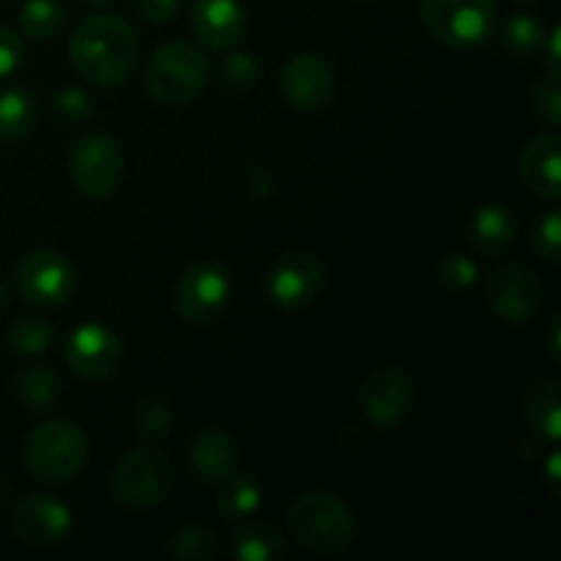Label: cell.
Instances as JSON below:
<instances>
[{"mask_svg": "<svg viewBox=\"0 0 561 561\" xmlns=\"http://www.w3.org/2000/svg\"><path fill=\"white\" fill-rule=\"evenodd\" d=\"M140 42L121 16L93 14L75 27L69 42L71 69L91 85H118L135 71Z\"/></svg>", "mask_w": 561, "mask_h": 561, "instance_id": "obj_1", "label": "cell"}, {"mask_svg": "<svg viewBox=\"0 0 561 561\" xmlns=\"http://www.w3.org/2000/svg\"><path fill=\"white\" fill-rule=\"evenodd\" d=\"M290 535L316 557H334L354 542L356 518L348 502L329 491H310L288 513Z\"/></svg>", "mask_w": 561, "mask_h": 561, "instance_id": "obj_2", "label": "cell"}, {"mask_svg": "<svg viewBox=\"0 0 561 561\" xmlns=\"http://www.w3.org/2000/svg\"><path fill=\"white\" fill-rule=\"evenodd\" d=\"M88 436L77 422L49 420L31 431L22 447V463L36 480L47 485L69 482L85 469L88 463Z\"/></svg>", "mask_w": 561, "mask_h": 561, "instance_id": "obj_3", "label": "cell"}, {"mask_svg": "<svg viewBox=\"0 0 561 561\" xmlns=\"http://www.w3.org/2000/svg\"><path fill=\"white\" fill-rule=\"evenodd\" d=\"M208 80V60L197 47L186 42L162 44L148 58L146 88L159 104L181 107L203 91Z\"/></svg>", "mask_w": 561, "mask_h": 561, "instance_id": "obj_4", "label": "cell"}, {"mask_svg": "<svg viewBox=\"0 0 561 561\" xmlns=\"http://www.w3.org/2000/svg\"><path fill=\"white\" fill-rule=\"evenodd\" d=\"M422 25L447 47H480L496 31V0H420Z\"/></svg>", "mask_w": 561, "mask_h": 561, "instance_id": "obj_5", "label": "cell"}, {"mask_svg": "<svg viewBox=\"0 0 561 561\" xmlns=\"http://www.w3.org/2000/svg\"><path fill=\"white\" fill-rule=\"evenodd\" d=\"M173 488V463L168 455L151 447H137L118 460L110 480L115 502L126 507H157Z\"/></svg>", "mask_w": 561, "mask_h": 561, "instance_id": "obj_6", "label": "cell"}, {"mask_svg": "<svg viewBox=\"0 0 561 561\" xmlns=\"http://www.w3.org/2000/svg\"><path fill=\"white\" fill-rule=\"evenodd\" d=\"M14 288L27 305L55 307L64 305L77 288L75 266L60 252H27L14 268Z\"/></svg>", "mask_w": 561, "mask_h": 561, "instance_id": "obj_7", "label": "cell"}, {"mask_svg": "<svg viewBox=\"0 0 561 561\" xmlns=\"http://www.w3.org/2000/svg\"><path fill=\"white\" fill-rule=\"evenodd\" d=\"M71 181L82 195L104 201L118 190L124 179V151L107 135L82 137L71 151Z\"/></svg>", "mask_w": 561, "mask_h": 561, "instance_id": "obj_8", "label": "cell"}, {"mask_svg": "<svg viewBox=\"0 0 561 561\" xmlns=\"http://www.w3.org/2000/svg\"><path fill=\"white\" fill-rule=\"evenodd\" d=\"M66 365L71 373L88 378V381H104L115 376L124 359V345L113 329L102 323H82L71 329V334L64 343Z\"/></svg>", "mask_w": 561, "mask_h": 561, "instance_id": "obj_9", "label": "cell"}, {"mask_svg": "<svg viewBox=\"0 0 561 561\" xmlns=\"http://www.w3.org/2000/svg\"><path fill=\"white\" fill-rule=\"evenodd\" d=\"M230 277L225 268L214 266V263H197V266L186 268L184 277L175 285V310L186 321H211L225 305L230 301Z\"/></svg>", "mask_w": 561, "mask_h": 561, "instance_id": "obj_10", "label": "cell"}, {"mask_svg": "<svg viewBox=\"0 0 561 561\" xmlns=\"http://www.w3.org/2000/svg\"><path fill=\"white\" fill-rule=\"evenodd\" d=\"M279 93L290 107L318 113L334 99V71L316 53H299L279 71Z\"/></svg>", "mask_w": 561, "mask_h": 561, "instance_id": "obj_11", "label": "cell"}, {"mask_svg": "<svg viewBox=\"0 0 561 561\" xmlns=\"http://www.w3.org/2000/svg\"><path fill=\"white\" fill-rule=\"evenodd\" d=\"M488 305L502 321L526 323L540 312L542 305V285L531 268L502 266L491 279H488Z\"/></svg>", "mask_w": 561, "mask_h": 561, "instance_id": "obj_12", "label": "cell"}, {"mask_svg": "<svg viewBox=\"0 0 561 561\" xmlns=\"http://www.w3.org/2000/svg\"><path fill=\"white\" fill-rule=\"evenodd\" d=\"M359 405L378 427H398L414 409V381L398 367H381L359 389Z\"/></svg>", "mask_w": 561, "mask_h": 561, "instance_id": "obj_13", "label": "cell"}, {"mask_svg": "<svg viewBox=\"0 0 561 561\" xmlns=\"http://www.w3.org/2000/svg\"><path fill=\"white\" fill-rule=\"evenodd\" d=\"M14 535L20 537L25 546L49 548L58 546L69 537L71 531V510L58 499L42 496V493H31L22 496L14 504Z\"/></svg>", "mask_w": 561, "mask_h": 561, "instance_id": "obj_14", "label": "cell"}, {"mask_svg": "<svg viewBox=\"0 0 561 561\" xmlns=\"http://www.w3.org/2000/svg\"><path fill=\"white\" fill-rule=\"evenodd\" d=\"M323 285V266L310 252H290L279 257L268 274V299L285 310L310 305Z\"/></svg>", "mask_w": 561, "mask_h": 561, "instance_id": "obj_15", "label": "cell"}, {"mask_svg": "<svg viewBox=\"0 0 561 561\" xmlns=\"http://www.w3.org/2000/svg\"><path fill=\"white\" fill-rule=\"evenodd\" d=\"M190 25L197 42L211 49H233L247 33V14L239 0H195Z\"/></svg>", "mask_w": 561, "mask_h": 561, "instance_id": "obj_16", "label": "cell"}, {"mask_svg": "<svg viewBox=\"0 0 561 561\" xmlns=\"http://www.w3.org/2000/svg\"><path fill=\"white\" fill-rule=\"evenodd\" d=\"M559 148L561 137L557 131H548V135H537L535 140L526 142V148L520 151V181H524L537 197H546V201H559L561 197Z\"/></svg>", "mask_w": 561, "mask_h": 561, "instance_id": "obj_17", "label": "cell"}, {"mask_svg": "<svg viewBox=\"0 0 561 561\" xmlns=\"http://www.w3.org/2000/svg\"><path fill=\"white\" fill-rule=\"evenodd\" d=\"M236 460H239V447L222 427H201L190 438L192 474L203 485H217L219 480H225L230 471H236Z\"/></svg>", "mask_w": 561, "mask_h": 561, "instance_id": "obj_18", "label": "cell"}, {"mask_svg": "<svg viewBox=\"0 0 561 561\" xmlns=\"http://www.w3.org/2000/svg\"><path fill=\"white\" fill-rule=\"evenodd\" d=\"M515 236H518V222L513 211L499 203L477 208L469 222V241L482 255H502L513 247Z\"/></svg>", "mask_w": 561, "mask_h": 561, "instance_id": "obj_19", "label": "cell"}, {"mask_svg": "<svg viewBox=\"0 0 561 561\" xmlns=\"http://www.w3.org/2000/svg\"><path fill=\"white\" fill-rule=\"evenodd\" d=\"M230 553L239 561H283L288 557V542L268 520L244 518L230 537Z\"/></svg>", "mask_w": 561, "mask_h": 561, "instance_id": "obj_20", "label": "cell"}, {"mask_svg": "<svg viewBox=\"0 0 561 561\" xmlns=\"http://www.w3.org/2000/svg\"><path fill=\"white\" fill-rule=\"evenodd\" d=\"M524 416L537 436L557 444L561 438V389L557 378H537L524 394Z\"/></svg>", "mask_w": 561, "mask_h": 561, "instance_id": "obj_21", "label": "cell"}, {"mask_svg": "<svg viewBox=\"0 0 561 561\" xmlns=\"http://www.w3.org/2000/svg\"><path fill=\"white\" fill-rule=\"evenodd\" d=\"M263 491L257 480L244 471H230L225 480L217 482V510L228 520H244L261 510Z\"/></svg>", "mask_w": 561, "mask_h": 561, "instance_id": "obj_22", "label": "cell"}, {"mask_svg": "<svg viewBox=\"0 0 561 561\" xmlns=\"http://www.w3.org/2000/svg\"><path fill=\"white\" fill-rule=\"evenodd\" d=\"M11 387H14L16 400L31 411H47L58 400V378L47 365L20 367Z\"/></svg>", "mask_w": 561, "mask_h": 561, "instance_id": "obj_23", "label": "cell"}, {"mask_svg": "<svg viewBox=\"0 0 561 561\" xmlns=\"http://www.w3.org/2000/svg\"><path fill=\"white\" fill-rule=\"evenodd\" d=\"M548 38L546 22L531 14H515L499 27V42L513 58H535L542 53Z\"/></svg>", "mask_w": 561, "mask_h": 561, "instance_id": "obj_24", "label": "cell"}, {"mask_svg": "<svg viewBox=\"0 0 561 561\" xmlns=\"http://www.w3.org/2000/svg\"><path fill=\"white\" fill-rule=\"evenodd\" d=\"M36 99L25 88H9L0 93V140H20L36 124Z\"/></svg>", "mask_w": 561, "mask_h": 561, "instance_id": "obj_25", "label": "cell"}, {"mask_svg": "<svg viewBox=\"0 0 561 561\" xmlns=\"http://www.w3.org/2000/svg\"><path fill=\"white\" fill-rule=\"evenodd\" d=\"M168 551L179 561H208L219 557V540L206 526H184L170 537Z\"/></svg>", "mask_w": 561, "mask_h": 561, "instance_id": "obj_26", "label": "cell"}, {"mask_svg": "<svg viewBox=\"0 0 561 561\" xmlns=\"http://www.w3.org/2000/svg\"><path fill=\"white\" fill-rule=\"evenodd\" d=\"M53 337H55L53 327H49L47 321H42V318H33V316L16 318V321L9 327V332H5L9 348L22 356L44 354V351L53 345Z\"/></svg>", "mask_w": 561, "mask_h": 561, "instance_id": "obj_27", "label": "cell"}, {"mask_svg": "<svg viewBox=\"0 0 561 561\" xmlns=\"http://www.w3.org/2000/svg\"><path fill=\"white\" fill-rule=\"evenodd\" d=\"M64 25L58 0H25L20 9V31L31 38H49Z\"/></svg>", "mask_w": 561, "mask_h": 561, "instance_id": "obj_28", "label": "cell"}, {"mask_svg": "<svg viewBox=\"0 0 561 561\" xmlns=\"http://www.w3.org/2000/svg\"><path fill=\"white\" fill-rule=\"evenodd\" d=\"M257 77H261V69L250 53L225 55L217 69L219 88H225L228 93H247L250 88H255Z\"/></svg>", "mask_w": 561, "mask_h": 561, "instance_id": "obj_29", "label": "cell"}, {"mask_svg": "<svg viewBox=\"0 0 561 561\" xmlns=\"http://www.w3.org/2000/svg\"><path fill=\"white\" fill-rule=\"evenodd\" d=\"M173 409L162 398H142L135 409V427L146 438H162L173 431Z\"/></svg>", "mask_w": 561, "mask_h": 561, "instance_id": "obj_30", "label": "cell"}, {"mask_svg": "<svg viewBox=\"0 0 561 561\" xmlns=\"http://www.w3.org/2000/svg\"><path fill=\"white\" fill-rule=\"evenodd\" d=\"M531 110L542 124L557 129L561 124V77L557 75H542L537 85L531 88Z\"/></svg>", "mask_w": 561, "mask_h": 561, "instance_id": "obj_31", "label": "cell"}, {"mask_svg": "<svg viewBox=\"0 0 561 561\" xmlns=\"http://www.w3.org/2000/svg\"><path fill=\"white\" fill-rule=\"evenodd\" d=\"M480 277V268L466 252H447L438 261V283L449 290H469Z\"/></svg>", "mask_w": 561, "mask_h": 561, "instance_id": "obj_32", "label": "cell"}, {"mask_svg": "<svg viewBox=\"0 0 561 561\" xmlns=\"http://www.w3.org/2000/svg\"><path fill=\"white\" fill-rule=\"evenodd\" d=\"M53 110L66 124H85L93 115V102L80 88H60L53 96Z\"/></svg>", "mask_w": 561, "mask_h": 561, "instance_id": "obj_33", "label": "cell"}, {"mask_svg": "<svg viewBox=\"0 0 561 561\" xmlns=\"http://www.w3.org/2000/svg\"><path fill=\"white\" fill-rule=\"evenodd\" d=\"M531 244L540 252L546 261L557 263L559 261V247H561V217L559 211H548L546 217L537 219L535 236H531Z\"/></svg>", "mask_w": 561, "mask_h": 561, "instance_id": "obj_34", "label": "cell"}, {"mask_svg": "<svg viewBox=\"0 0 561 561\" xmlns=\"http://www.w3.org/2000/svg\"><path fill=\"white\" fill-rule=\"evenodd\" d=\"M22 64V38L11 27L0 25V80L14 75Z\"/></svg>", "mask_w": 561, "mask_h": 561, "instance_id": "obj_35", "label": "cell"}, {"mask_svg": "<svg viewBox=\"0 0 561 561\" xmlns=\"http://www.w3.org/2000/svg\"><path fill=\"white\" fill-rule=\"evenodd\" d=\"M137 16L148 22H168L179 11V0H129Z\"/></svg>", "mask_w": 561, "mask_h": 561, "instance_id": "obj_36", "label": "cell"}, {"mask_svg": "<svg viewBox=\"0 0 561 561\" xmlns=\"http://www.w3.org/2000/svg\"><path fill=\"white\" fill-rule=\"evenodd\" d=\"M546 444L551 442H546V438L535 433V436L526 438V442L520 444V458H524L526 463H537V460H542V455H537V449H546Z\"/></svg>", "mask_w": 561, "mask_h": 561, "instance_id": "obj_37", "label": "cell"}, {"mask_svg": "<svg viewBox=\"0 0 561 561\" xmlns=\"http://www.w3.org/2000/svg\"><path fill=\"white\" fill-rule=\"evenodd\" d=\"M548 482H551V493L559 496V455H548Z\"/></svg>", "mask_w": 561, "mask_h": 561, "instance_id": "obj_38", "label": "cell"}, {"mask_svg": "<svg viewBox=\"0 0 561 561\" xmlns=\"http://www.w3.org/2000/svg\"><path fill=\"white\" fill-rule=\"evenodd\" d=\"M551 354L553 359H559L561 356V348H559V318L553 321V329H551Z\"/></svg>", "mask_w": 561, "mask_h": 561, "instance_id": "obj_39", "label": "cell"}, {"mask_svg": "<svg viewBox=\"0 0 561 561\" xmlns=\"http://www.w3.org/2000/svg\"><path fill=\"white\" fill-rule=\"evenodd\" d=\"M110 3L113 0H82V5H88V9H107Z\"/></svg>", "mask_w": 561, "mask_h": 561, "instance_id": "obj_40", "label": "cell"}, {"mask_svg": "<svg viewBox=\"0 0 561 561\" xmlns=\"http://www.w3.org/2000/svg\"><path fill=\"white\" fill-rule=\"evenodd\" d=\"M5 499H9V482H5V477L0 474V504H3Z\"/></svg>", "mask_w": 561, "mask_h": 561, "instance_id": "obj_41", "label": "cell"}, {"mask_svg": "<svg viewBox=\"0 0 561 561\" xmlns=\"http://www.w3.org/2000/svg\"><path fill=\"white\" fill-rule=\"evenodd\" d=\"M5 301H9V288H5V285L0 283V312H3Z\"/></svg>", "mask_w": 561, "mask_h": 561, "instance_id": "obj_42", "label": "cell"}, {"mask_svg": "<svg viewBox=\"0 0 561 561\" xmlns=\"http://www.w3.org/2000/svg\"><path fill=\"white\" fill-rule=\"evenodd\" d=\"M518 3H535V0H518Z\"/></svg>", "mask_w": 561, "mask_h": 561, "instance_id": "obj_43", "label": "cell"}, {"mask_svg": "<svg viewBox=\"0 0 561 561\" xmlns=\"http://www.w3.org/2000/svg\"><path fill=\"white\" fill-rule=\"evenodd\" d=\"M356 3H370V0H356Z\"/></svg>", "mask_w": 561, "mask_h": 561, "instance_id": "obj_44", "label": "cell"}]
</instances>
